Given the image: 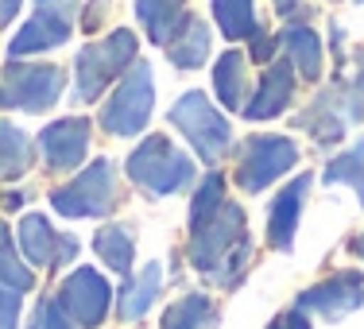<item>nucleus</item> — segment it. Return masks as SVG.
I'll return each mask as SVG.
<instances>
[{"label":"nucleus","mask_w":364,"mask_h":329,"mask_svg":"<svg viewBox=\"0 0 364 329\" xmlns=\"http://www.w3.org/2000/svg\"><path fill=\"white\" fill-rule=\"evenodd\" d=\"M136 63V36L132 31H112L109 39L90 43L77 50L74 63V101H97L101 93L124 74V66Z\"/></svg>","instance_id":"obj_3"},{"label":"nucleus","mask_w":364,"mask_h":329,"mask_svg":"<svg viewBox=\"0 0 364 329\" xmlns=\"http://www.w3.org/2000/svg\"><path fill=\"white\" fill-rule=\"evenodd\" d=\"M349 248H353V256H360V259H364V232H357V237H353V244H349Z\"/></svg>","instance_id":"obj_36"},{"label":"nucleus","mask_w":364,"mask_h":329,"mask_svg":"<svg viewBox=\"0 0 364 329\" xmlns=\"http://www.w3.org/2000/svg\"><path fill=\"white\" fill-rule=\"evenodd\" d=\"M159 329H218V306L202 291H190L167 306Z\"/></svg>","instance_id":"obj_19"},{"label":"nucleus","mask_w":364,"mask_h":329,"mask_svg":"<svg viewBox=\"0 0 364 329\" xmlns=\"http://www.w3.org/2000/svg\"><path fill=\"white\" fill-rule=\"evenodd\" d=\"M326 183L329 186H337V183H345V186H353L357 190V198L364 202V140L360 144H353L349 151H341L333 163L326 167Z\"/></svg>","instance_id":"obj_26"},{"label":"nucleus","mask_w":364,"mask_h":329,"mask_svg":"<svg viewBox=\"0 0 364 329\" xmlns=\"http://www.w3.org/2000/svg\"><path fill=\"white\" fill-rule=\"evenodd\" d=\"M267 329H310V322H306V314H302V310H287V314H279Z\"/></svg>","instance_id":"obj_33"},{"label":"nucleus","mask_w":364,"mask_h":329,"mask_svg":"<svg viewBox=\"0 0 364 329\" xmlns=\"http://www.w3.org/2000/svg\"><path fill=\"white\" fill-rule=\"evenodd\" d=\"M151 101H155V85H151V66L132 63V70L120 77L117 93L105 101L101 109V128L109 136H136L147 128L151 120Z\"/></svg>","instance_id":"obj_7"},{"label":"nucleus","mask_w":364,"mask_h":329,"mask_svg":"<svg viewBox=\"0 0 364 329\" xmlns=\"http://www.w3.org/2000/svg\"><path fill=\"white\" fill-rule=\"evenodd\" d=\"M74 12H77V0H36V16L16 31V39L8 43V55L28 58L66 43L74 31Z\"/></svg>","instance_id":"obj_9"},{"label":"nucleus","mask_w":364,"mask_h":329,"mask_svg":"<svg viewBox=\"0 0 364 329\" xmlns=\"http://www.w3.org/2000/svg\"><path fill=\"white\" fill-rule=\"evenodd\" d=\"M248 256H252V237L237 202H225L213 217L190 229V264L218 287H232L245 275Z\"/></svg>","instance_id":"obj_1"},{"label":"nucleus","mask_w":364,"mask_h":329,"mask_svg":"<svg viewBox=\"0 0 364 329\" xmlns=\"http://www.w3.org/2000/svg\"><path fill=\"white\" fill-rule=\"evenodd\" d=\"M63 70L47 63H8L0 70V109L47 112L63 97Z\"/></svg>","instance_id":"obj_5"},{"label":"nucleus","mask_w":364,"mask_h":329,"mask_svg":"<svg viewBox=\"0 0 364 329\" xmlns=\"http://www.w3.org/2000/svg\"><path fill=\"white\" fill-rule=\"evenodd\" d=\"M294 8H299V0H275V12L279 16H291Z\"/></svg>","instance_id":"obj_35"},{"label":"nucleus","mask_w":364,"mask_h":329,"mask_svg":"<svg viewBox=\"0 0 364 329\" xmlns=\"http://www.w3.org/2000/svg\"><path fill=\"white\" fill-rule=\"evenodd\" d=\"M128 178L144 190L147 198L178 194L194 183V163L178 151L167 136H147V140L128 155Z\"/></svg>","instance_id":"obj_2"},{"label":"nucleus","mask_w":364,"mask_h":329,"mask_svg":"<svg viewBox=\"0 0 364 329\" xmlns=\"http://www.w3.org/2000/svg\"><path fill=\"white\" fill-rule=\"evenodd\" d=\"M364 302V275L360 271H337L322 279L318 287L299 294V310L302 314H318L326 322H341L353 310H360Z\"/></svg>","instance_id":"obj_11"},{"label":"nucleus","mask_w":364,"mask_h":329,"mask_svg":"<svg viewBox=\"0 0 364 329\" xmlns=\"http://www.w3.org/2000/svg\"><path fill=\"white\" fill-rule=\"evenodd\" d=\"M105 12H109V0H93V4L85 8V20H82V28H85V31H97L101 23H105Z\"/></svg>","instance_id":"obj_32"},{"label":"nucleus","mask_w":364,"mask_h":329,"mask_svg":"<svg viewBox=\"0 0 364 329\" xmlns=\"http://www.w3.org/2000/svg\"><path fill=\"white\" fill-rule=\"evenodd\" d=\"M20 302H23V291L0 287V329H16V322H20Z\"/></svg>","instance_id":"obj_29"},{"label":"nucleus","mask_w":364,"mask_h":329,"mask_svg":"<svg viewBox=\"0 0 364 329\" xmlns=\"http://www.w3.org/2000/svg\"><path fill=\"white\" fill-rule=\"evenodd\" d=\"M163 291V264H147L136 279H128L124 287L117 294V314L124 318V322H136V318H144L147 310H151V302L159 298Z\"/></svg>","instance_id":"obj_17"},{"label":"nucleus","mask_w":364,"mask_h":329,"mask_svg":"<svg viewBox=\"0 0 364 329\" xmlns=\"http://www.w3.org/2000/svg\"><path fill=\"white\" fill-rule=\"evenodd\" d=\"M93 252L105 259V267L128 275L132 271V256H136V232L128 225H101L93 232Z\"/></svg>","instance_id":"obj_21"},{"label":"nucleus","mask_w":364,"mask_h":329,"mask_svg":"<svg viewBox=\"0 0 364 329\" xmlns=\"http://www.w3.org/2000/svg\"><path fill=\"white\" fill-rule=\"evenodd\" d=\"M213 90H218L225 109L245 112V105H248V63L240 50H225L218 63H213Z\"/></svg>","instance_id":"obj_16"},{"label":"nucleus","mask_w":364,"mask_h":329,"mask_svg":"<svg viewBox=\"0 0 364 329\" xmlns=\"http://www.w3.org/2000/svg\"><path fill=\"white\" fill-rule=\"evenodd\" d=\"M20 202H23V198H20V190H12V194L4 198V205H8V210H16V205H20Z\"/></svg>","instance_id":"obj_37"},{"label":"nucleus","mask_w":364,"mask_h":329,"mask_svg":"<svg viewBox=\"0 0 364 329\" xmlns=\"http://www.w3.org/2000/svg\"><path fill=\"white\" fill-rule=\"evenodd\" d=\"M299 163V147L287 136H252L240 147V163H237V183L245 194H259L283 178L287 171Z\"/></svg>","instance_id":"obj_8"},{"label":"nucleus","mask_w":364,"mask_h":329,"mask_svg":"<svg viewBox=\"0 0 364 329\" xmlns=\"http://www.w3.org/2000/svg\"><path fill=\"white\" fill-rule=\"evenodd\" d=\"M283 47H287L294 74H302L306 82H318V77H322V43H318V36L306 23H291V28L283 31Z\"/></svg>","instance_id":"obj_20"},{"label":"nucleus","mask_w":364,"mask_h":329,"mask_svg":"<svg viewBox=\"0 0 364 329\" xmlns=\"http://www.w3.org/2000/svg\"><path fill=\"white\" fill-rule=\"evenodd\" d=\"M50 205L63 217H105L117 205V163L97 159L74 178V183L50 190Z\"/></svg>","instance_id":"obj_6"},{"label":"nucleus","mask_w":364,"mask_h":329,"mask_svg":"<svg viewBox=\"0 0 364 329\" xmlns=\"http://www.w3.org/2000/svg\"><path fill=\"white\" fill-rule=\"evenodd\" d=\"M213 20L225 39H248L256 31L252 0H213Z\"/></svg>","instance_id":"obj_25"},{"label":"nucleus","mask_w":364,"mask_h":329,"mask_svg":"<svg viewBox=\"0 0 364 329\" xmlns=\"http://www.w3.org/2000/svg\"><path fill=\"white\" fill-rule=\"evenodd\" d=\"M136 16L147 28L151 43L159 47H171V39L186 28V0H136Z\"/></svg>","instance_id":"obj_15"},{"label":"nucleus","mask_w":364,"mask_h":329,"mask_svg":"<svg viewBox=\"0 0 364 329\" xmlns=\"http://www.w3.org/2000/svg\"><path fill=\"white\" fill-rule=\"evenodd\" d=\"M167 55H171V63H175L178 70H198V66L205 63V55H210V28H205L202 20H194V16H190L186 28L171 39Z\"/></svg>","instance_id":"obj_22"},{"label":"nucleus","mask_w":364,"mask_h":329,"mask_svg":"<svg viewBox=\"0 0 364 329\" xmlns=\"http://www.w3.org/2000/svg\"><path fill=\"white\" fill-rule=\"evenodd\" d=\"M55 302H58V306H63L82 329H97V325L109 318L112 287L105 283V275H101V271H93V267H77L70 279L58 287Z\"/></svg>","instance_id":"obj_10"},{"label":"nucleus","mask_w":364,"mask_h":329,"mask_svg":"<svg viewBox=\"0 0 364 329\" xmlns=\"http://www.w3.org/2000/svg\"><path fill=\"white\" fill-rule=\"evenodd\" d=\"M291 97H294V66L291 63H275V66L264 70L259 90L248 97L245 117L248 120H272V117H279V112L291 105Z\"/></svg>","instance_id":"obj_14"},{"label":"nucleus","mask_w":364,"mask_h":329,"mask_svg":"<svg viewBox=\"0 0 364 329\" xmlns=\"http://www.w3.org/2000/svg\"><path fill=\"white\" fill-rule=\"evenodd\" d=\"M225 202H229V198H225V175H218V171H213V175L202 178L194 202H190V229H198L205 217H213V213H218Z\"/></svg>","instance_id":"obj_28"},{"label":"nucleus","mask_w":364,"mask_h":329,"mask_svg":"<svg viewBox=\"0 0 364 329\" xmlns=\"http://www.w3.org/2000/svg\"><path fill=\"white\" fill-rule=\"evenodd\" d=\"M31 267L23 264V256H16L12 248V237H8V229L0 225V287H16L28 294L31 291Z\"/></svg>","instance_id":"obj_27"},{"label":"nucleus","mask_w":364,"mask_h":329,"mask_svg":"<svg viewBox=\"0 0 364 329\" xmlns=\"http://www.w3.org/2000/svg\"><path fill=\"white\" fill-rule=\"evenodd\" d=\"M39 329H82V325H77V322H74V318H70V314H66V310H63V306H58V302H55V298H50V302H47V306H43V310H39Z\"/></svg>","instance_id":"obj_30"},{"label":"nucleus","mask_w":364,"mask_h":329,"mask_svg":"<svg viewBox=\"0 0 364 329\" xmlns=\"http://www.w3.org/2000/svg\"><path fill=\"white\" fill-rule=\"evenodd\" d=\"M306 194H310V175H299L291 186H283L279 194H275L272 210H267V240H272V248H279V252H291Z\"/></svg>","instance_id":"obj_13"},{"label":"nucleus","mask_w":364,"mask_h":329,"mask_svg":"<svg viewBox=\"0 0 364 329\" xmlns=\"http://www.w3.org/2000/svg\"><path fill=\"white\" fill-rule=\"evenodd\" d=\"M16 12H20V0H0V28H4Z\"/></svg>","instance_id":"obj_34"},{"label":"nucleus","mask_w":364,"mask_h":329,"mask_svg":"<svg viewBox=\"0 0 364 329\" xmlns=\"http://www.w3.org/2000/svg\"><path fill=\"white\" fill-rule=\"evenodd\" d=\"M171 124L190 140V147L202 155V163H221L225 151H229V144H232L229 120H225L221 112L210 105V97L198 93V90L182 93V97L175 101V109H171Z\"/></svg>","instance_id":"obj_4"},{"label":"nucleus","mask_w":364,"mask_h":329,"mask_svg":"<svg viewBox=\"0 0 364 329\" xmlns=\"http://www.w3.org/2000/svg\"><path fill=\"white\" fill-rule=\"evenodd\" d=\"M28 167H31L28 132H20L16 124L0 120V183H12V178L28 175Z\"/></svg>","instance_id":"obj_23"},{"label":"nucleus","mask_w":364,"mask_h":329,"mask_svg":"<svg viewBox=\"0 0 364 329\" xmlns=\"http://www.w3.org/2000/svg\"><path fill=\"white\" fill-rule=\"evenodd\" d=\"M58 252V232L50 229V221L43 213H28L20 221V256L28 267H55Z\"/></svg>","instance_id":"obj_18"},{"label":"nucleus","mask_w":364,"mask_h":329,"mask_svg":"<svg viewBox=\"0 0 364 329\" xmlns=\"http://www.w3.org/2000/svg\"><path fill=\"white\" fill-rule=\"evenodd\" d=\"M248 39H252V58H256V63H267V58H272V50H275V39L267 36V31H259V28Z\"/></svg>","instance_id":"obj_31"},{"label":"nucleus","mask_w":364,"mask_h":329,"mask_svg":"<svg viewBox=\"0 0 364 329\" xmlns=\"http://www.w3.org/2000/svg\"><path fill=\"white\" fill-rule=\"evenodd\" d=\"M85 147H90V120L85 117H66V120H58V124H47L39 136L43 163H47L50 171L82 167Z\"/></svg>","instance_id":"obj_12"},{"label":"nucleus","mask_w":364,"mask_h":329,"mask_svg":"<svg viewBox=\"0 0 364 329\" xmlns=\"http://www.w3.org/2000/svg\"><path fill=\"white\" fill-rule=\"evenodd\" d=\"M337 101H341V93L329 90V93H322V97L314 101V109L299 120L318 144H337L345 136V117H337Z\"/></svg>","instance_id":"obj_24"}]
</instances>
